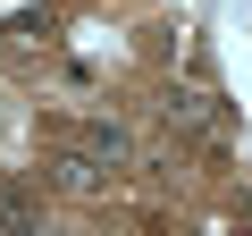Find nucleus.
<instances>
[{"instance_id":"obj_2","label":"nucleus","mask_w":252,"mask_h":236,"mask_svg":"<svg viewBox=\"0 0 252 236\" xmlns=\"http://www.w3.org/2000/svg\"><path fill=\"white\" fill-rule=\"evenodd\" d=\"M84 160H126V152H135V144H126V127H118V118H84V127H59Z\"/></svg>"},{"instance_id":"obj_1","label":"nucleus","mask_w":252,"mask_h":236,"mask_svg":"<svg viewBox=\"0 0 252 236\" xmlns=\"http://www.w3.org/2000/svg\"><path fill=\"white\" fill-rule=\"evenodd\" d=\"M160 110H168V127H185L193 144H227V110H219V93H202V84H185V93H168Z\"/></svg>"},{"instance_id":"obj_3","label":"nucleus","mask_w":252,"mask_h":236,"mask_svg":"<svg viewBox=\"0 0 252 236\" xmlns=\"http://www.w3.org/2000/svg\"><path fill=\"white\" fill-rule=\"evenodd\" d=\"M0 236H51V228H42V211H34L17 186H0Z\"/></svg>"}]
</instances>
